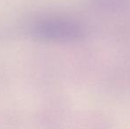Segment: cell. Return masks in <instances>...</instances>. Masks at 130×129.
Here are the masks:
<instances>
[{
    "mask_svg": "<svg viewBox=\"0 0 130 129\" xmlns=\"http://www.w3.org/2000/svg\"><path fill=\"white\" fill-rule=\"evenodd\" d=\"M85 29L80 23L65 18H46L35 22L30 28V36L43 43H68L80 41Z\"/></svg>",
    "mask_w": 130,
    "mask_h": 129,
    "instance_id": "cell-1",
    "label": "cell"
},
{
    "mask_svg": "<svg viewBox=\"0 0 130 129\" xmlns=\"http://www.w3.org/2000/svg\"><path fill=\"white\" fill-rule=\"evenodd\" d=\"M96 9L105 12H122L130 10V0H89Z\"/></svg>",
    "mask_w": 130,
    "mask_h": 129,
    "instance_id": "cell-2",
    "label": "cell"
}]
</instances>
